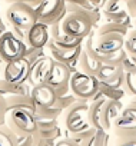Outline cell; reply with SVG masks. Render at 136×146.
<instances>
[{
  "instance_id": "cell-29",
  "label": "cell",
  "mask_w": 136,
  "mask_h": 146,
  "mask_svg": "<svg viewBox=\"0 0 136 146\" xmlns=\"http://www.w3.org/2000/svg\"><path fill=\"white\" fill-rule=\"evenodd\" d=\"M75 100H78V98L70 92V93H67V95H63V96H59V98H56V102H54V108H57L62 113L67 109V108H69Z\"/></svg>"
},
{
  "instance_id": "cell-14",
  "label": "cell",
  "mask_w": 136,
  "mask_h": 146,
  "mask_svg": "<svg viewBox=\"0 0 136 146\" xmlns=\"http://www.w3.org/2000/svg\"><path fill=\"white\" fill-rule=\"evenodd\" d=\"M30 98L33 100V105H34L36 110L37 109H47V108H52L54 105V102H56V92L47 83H42V85L32 86Z\"/></svg>"
},
{
  "instance_id": "cell-36",
  "label": "cell",
  "mask_w": 136,
  "mask_h": 146,
  "mask_svg": "<svg viewBox=\"0 0 136 146\" xmlns=\"http://www.w3.org/2000/svg\"><path fill=\"white\" fill-rule=\"evenodd\" d=\"M2 67H3V60L0 59V75H2Z\"/></svg>"
},
{
  "instance_id": "cell-39",
  "label": "cell",
  "mask_w": 136,
  "mask_h": 146,
  "mask_svg": "<svg viewBox=\"0 0 136 146\" xmlns=\"http://www.w3.org/2000/svg\"><path fill=\"white\" fill-rule=\"evenodd\" d=\"M6 2H10V0H6Z\"/></svg>"
},
{
  "instance_id": "cell-28",
  "label": "cell",
  "mask_w": 136,
  "mask_h": 146,
  "mask_svg": "<svg viewBox=\"0 0 136 146\" xmlns=\"http://www.w3.org/2000/svg\"><path fill=\"white\" fill-rule=\"evenodd\" d=\"M123 49L129 56H136V27L132 30H127L125 42H123Z\"/></svg>"
},
{
  "instance_id": "cell-31",
  "label": "cell",
  "mask_w": 136,
  "mask_h": 146,
  "mask_svg": "<svg viewBox=\"0 0 136 146\" xmlns=\"http://www.w3.org/2000/svg\"><path fill=\"white\" fill-rule=\"evenodd\" d=\"M43 54H46V53H44V47H43V49H40V47L26 46V50H25V57H26V59H27L30 63H33L36 59L42 57Z\"/></svg>"
},
{
  "instance_id": "cell-23",
  "label": "cell",
  "mask_w": 136,
  "mask_h": 146,
  "mask_svg": "<svg viewBox=\"0 0 136 146\" xmlns=\"http://www.w3.org/2000/svg\"><path fill=\"white\" fill-rule=\"evenodd\" d=\"M129 26H130V25H126V23H123V22L107 20L106 23H103V25L98 29L96 35H103V33H119V35L126 36V33H127V30H129Z\"/></svg>"
},
{
  "instance_id": "cell-5",
  "label": "cell",
  "mask_w": 136,
  "mask_h": 146,
  "mask_svg": "<svg viewBox=\"0 0 136 146\" xmlns=\"http://www.w3.org/2000/svg\"><path fill=\"white\" fill-rule=\"evenodd\" d=\"M69 88H70V92L78 99L89 100L98 92L99 80L93 75H88L85 72L75 70L70 75V79H69Z\"/></svg>"
},
{
  "instance_id": "cell-15",
  "label": "cell",
  "mask_w": 136,
  "mask_h": 146,
  "mask_svg": "<svg viewBox=\"0 0 136 146\" xmlns=\"http://www.w3.org/2000/svg\"><path fill=\"white\" fill-rule=\"evenodd\" d=\"M72 73L73 72L67 67L64 63H60L57 60H53L52 67H50V72H49L47 79H46L44 83H47L53 89H59V88L67 86V85H69V79H70Z\"/></svg>"
},
{
  "instance_id": "cell-17",
  "label": "cell",
  "mask_w": 136,
  "mask_h": 146,
  "mask_svg": "<svg viewBox=\"0 0 136 146\" xmlns=\"http://www.w3.org/2000/svg\"><path fill=\"white\" fill-rule=\"evenodd\" d=\"M100 9H102V12H103V15L107 20L123 22L126 25H130V22H132L130 17L127 16L123 0H106Z\"/></svg>"
},
{
  "instance_id": "cell-12",
  "label": "cell",
  "mask_w": 136,
  "mask_h": 146,
  "mask_svg": "<svg viewBox=\"0 0 136 146\" xmlns=\"http://www.w3.org/2000/svg\"><path fill=\"white\" fill-rule=\"evenodd\" d=\"M123 42L125 36L119 33H103V35H95L93 37V46L99 54H107L122 49Z\"/></svg>"
},
{
  "instance_id": "cell-3",
  "label": "cell",
  "mask_w": 136,
  "mask_h": 146,
  "mask_svg": "<svg viewBox=\"0 0 136 146\" xmlns=\"http://www.w3.org/2000/svg\"><path fill=\"white\" fill-rule=\"evenodd\" d=\"M88 109L89 105L86 100L78 99L64 110V127L69 135L79 133L92 127L88 119Z\"/></svg>"
},
{
  "instance_id": "cell-20",
  "label": "cell",
  "mask_w": 136,
  "mask_h": 146,
  "mask_svg": "<svg viewBox=\"0 0 136 146\" xmlns=\"http://www.w3.org/2000/svg\"><path fill=\"white\" fill-rule=\"evenodd\" d=\"M6 105H7V110L9 109H13V108H23V109H29L32 112H36V108L33 105V100L30 98V93L7 96L6 98Z\"/></svg>"
},
{
  "instance_id": "cell-34",
  "label": "cell",
  "mask_w": 136,
  "mask_h": 146,
  "mask_svg": "<svg viewBox=\"0 0 136 146\" xmlns=\"http://www.w3.org/2000/svg\"><path fill=\"white\" fill-rule=\"evenodd\" d=\"M25 3H27L29 6H32L33 9H36V7H37L40 3H42V0H26Z\"/></svg>"
},
{
  "instance_id": "cell-27",
  "label": "cell",
  "mask_w": 136,
  "mask_h": 146,
  "mask_svg": "<svg viewBox=\"0 0 136 146\" xmlns=\"http://www.w3.org/2000/svg\"><path fill=\"white\" fill-rule=\"evenodd\" d=\"M123 90L130 96H136V69L125 72L123 79Z\"/></svg>"
},
{
  "instance_id": "cell-21",
  "label": "cell",
  "mask_w": 136,
  "mask_h": 146,
  "mask_svg": "<svg viewBox=\"0 0 136 146\" xmlns=\"http://www.w3.org/2000/svg\"><path fill=\"white\" fill-rule=\"evenodd\" d=\"M125 90L122 88H110V86H106L103 83H99V88H98V92L95 93V96L92 99H99V98H103L106 100L109 99H117V100H122V98L125 96Z\"/></svg>"
},
{
  "instance_id": "cell-33",
  "label": "cell",
  "mask_w": 136,
  "mask_h": 146,
  "mask_svg": "<svg viewBox=\"0 0 136 146\" xmlns=\"http://www.w3.org/2000/svg\"><path fill=\"white\" fill-rule=\"evenodd\" d=\"M56 145L57 146H82L80 143H78L76 140H73L72 137H63V139H57L56 140Z\"/></svg>"
},
{
  "instance_id": "cell-8",
  "label": "cell",
  "mask_w": 136,
  "mask_h": 146,
  "mask_svg": "<svg viewBox=\"0 0 136 146\" xmlns=\"http://www.w3.org/2000/svg\"><path fill=\"white\" fill-rule=\"evenodd\" d=\"M29 72H30V62L25 56H22L19 59L6 62L3 67V79L15 85H23L27 82Z\"/></svg>"
},
{
  "instance_id": "cell-16",
  "label": "cell",
  "mask_w": 136,
  "mask_h": 146,
  "mask_svg": "<svg viewBox=\"0 0 136 146\" xmlns=\"http://www.w3.org/2000/svg\"><path fill=\"white\" fill-rule=\"evenodd\" d=\"M50 39V32H49V26L42 23V22H36L34 25H32L27 30H26V44L32 46V47H46L47 42Z\"/></svg>"
},
{
  "instance_id": "cell-40",
  "label": "cell",
  "mask_w": 136,
  "mask_h": 146,
  "mask_svg": "<svg viewBox=\"0 0 136 146\" xmlns=\"http://www.w3.org/2000/svg\"><path fill=\"white\" fill-rule=\"evenodd\" d=\"M2 33H3V32H0V35H2Z\"/></svg>"
},
{
  "instance_id": "cell-4",
  "label": "cell",
  "mask_w": 136,
  "mask_h": 146,
  "mask_svg": "<svg viewBox=\"0 0 136 146\" xmlns=\"http://www.w3.org/2000/svg\"><path fill=\"white\" fill-rule=\"evenodd\" d=\"M6 19L12 27H16L25 32L37 22L36 10L25 2H13L6 9Z\"/></svg>"
},
{
  "instance_id": "cell-38",
  "label": "cell",
  "mask_w": 136,
  "mask_h": 146,
  "mask_svg": "<svg viewBox=\"0 0 136 146\" xmlns=\"http://www.w3.org/2000/svg\"><path fill=\"white\" fill-rule=\"evenodd\" d=\"M49 146H57V145H56V143H53V145H49Z\"/></svg>"
},
{
  "instance_id": "cell-11",
  "label": "cell",
  "mask_w": 136,
  "mask_h": 146,
  "mask_svg": "<svg viewBox=\"0 0 136 146\" xmlns=\"http://www.w3.org/2000/svg\"><path fill=\"white\" fill-rule=\"evenodd\" d=\"M99 83H103L110 88H122L123 89V79H125V70L122 64H106L102 63L98 75Z\"/></svg>"
},
{
  "instance_id": "cell-2",
  "label": "cell",
  "mask_w": 136,
  "mask_h": 146,
  "mask_svg": "<svg viewBox=\"0 0 136 146\" xmlns=\"http://www.w3.org/2000/svg\"><path fill=\"white\" fill-rule=\"evenodd\" d=\"M5 125H7L17 136L32 135L37 127L34 112L23 108H13L6 112Z\"/></svg>"
},
{
  "instance_id": "cell-35",
  "label": "cell",
  "mask_w": 136,
  "mask_h": 146,
  "mask_svg": "<svg viewBox=\"0 0 136 146\" xmlns=\"http://www.w3.org/2000/svg\"><path fill=\"white\" fill-rule=\"evenodd\" d=\"M5 116H6V113L0 110V125H5Z\"/></svg>"
},
{
  "instance_id": "cell-19",
  "label": "cell",
  "mask_w": 136,
  "mask_h": 146,
  "mask_svg": "<svg viewBox=\"0 0 136 146\" xmlns=\"http://www.w3.org/2000/svg\"><path fill=\"white\" fill-rule=\"evenodd\" d=\"M49 32H50V40L57 46V47H63V49H72V47H76V46H80L83 43V39H79V37H73V36H69L66 35L62 29V25L60 22L59 23H54L52 26H49Z\"/></svg>"
},
{
  "instance_id": "cell-18",
  "label": "cell",
  "mask_w": 136,
  "mask_h": 146,
  "mask_svg": "<svg viewBox=\"0 0 136 146\" xmlns=\"http://www.w3.org/2000/svg\"><path fill=\"white\" fill-rule=\"evenodd\" d=\"M122 109H123V105H122L120 100H117V99L105 100V103L102 106V112H100V126H102V130L109 132L112 129L113 122L116 120V117L119 116Z\"/></svg>"
},
{
  "instance_id": "cell-9",
  "label": "cell",
  "mask_w": 136,
  "mask_h": 146,
  "mask_svg": "<svg viewBox=\"0 0 136 146\" xmlns=\"http://www.w3.org/2000/svg\"><path fill=\"white\" fill-rule=\"evenodd\" d=\"M112 127L115 130V135L136 133V96H133L129 105L120 110Z\"/></svg>"
},
{
  "instance_id": "cell-37",
  "label": "cell",
  "mask_w": 136,
  "mask_h": 146,
  "mask_svg": "<svg viewBox=\"0 0 136 146\" xmlns=\"http://www.w3.org/2000/svg\"><path fill=\"white\" fill-rule=\"evenodd\" d=\"M132 23H133V26H135V27H136V17H135V19H133V20H132Z\"/></svg>"
},
{
  "instance_id": "cell-25",
  "label": "cell",
  "mask_w": 136,
  "mask_h": 146,
  "mask_svg": "<svg viewBox=\"0 0 136 146\" xmlns=\"http://www.w3.org/2000/svg\"><path fill=\"white\" fill-rule=\"evenodd\" d=\"M110 137L106 130H96L88 140L82 143V146H109Z\"/></svg>"
},
{
  "instance_id": "cell-13",
  "label": "cell",
  "mask_w": 136,
  "mask_h": 146,
  "mask_svg": "<svg viewBox=\"0 0 136 146\" xmlns=\"http://www.w3.org/2000/svg\"><path fill=\"white\" fill-rule=\"evenodd\" d=\"M52 63H53V59L49 54H43L42 57H39L33 63H30V72H29L27 82L32 86L44 83L46 79H47L49 72H50Z\"/></svg>"
},
{
  "instance_id": "cell-24",
  "label": "cell",
  "mask_w": 136,
  "mask_h": 146,
  "mask_svg": "<svg viewBox=\"0 0 136 146\" xmlns=\"http://www.w3.org/2000/svg\"><path fill=\"white\" fill-rule=\"evenodd\" d=\"M126 56H127V53L123 47L113 52V53H107V54H99L98 53L99 60L102 63H106V64H122L123 60L126 59Z\"/></svg>"
},
{
  "instance_id": "cell-6",
  "label": "cell",
  "mask_w": 136,
  "mask_h": 146,
  "mask_svg": "<svg viewBox=\"0 0 136 146\" xmlns=\"http://www.w3.org/2000/svg\"><path fill=\"white\" fill-rule=\"evenodd\" d=\"M34 10L37 22H42L47 26L62 22L67 13L64 0H42V3Z\"/></svg>"
},
{
  "instance_id": "cell-1",
  "label": "cell",
  "mask_w": 136,
  "mask_h": 146,
  "mask_svg": "<svg viewBox=\"0 0 136 146\" xmlns=\"http://www.w3.org/2000/svg\"><path fill=\"white\" fill-rule=\"evenodd\" d=\"M99 20V12H69L60 22L62 29L66 35L85 39L93 25Z\"/></svg>"
},
{
  "instance_id": "cell-22",
  "label": "cell",
  "mask_w": 136,
  "mask_h": 146,
  "mask_svg": "<svg viewBox=\"0 0 136 146\" xmlns=\"http://www.w3.org/2000/svg\"><path fill=\"white\" fill-rule=\"evenodd\" d=\"M26 93H30L26 83L15 85V83L7 82L6 79H0V95L2 96L7 98V96H12V95H26Z\"/></svg>"
},
{
  "instance_id": "cell-7",
  "label": "cell",
  "mask_w": 136,
  "mask_h": 146,
  "mask_svg": "<svg viewBox=\"0 0 136 146\" xmlns=\"http://www.w3.org/2000/svg\"><path fill=\"white\" fill-rule=\"evenodd\" d=\"M26 43L19 39L13 32L6 30L0 35V59L3 60V63L19 59L25 56L26 50Z\"/></svg>"
},
{
  "instance_id": "cell-32",
  "label": "cell",
  "mask_w": 136,
  "mask_h": 146,
  "mask_svg": "<svg viewBox=\"0 0 136 146\" xmlns=\"http://www.w3.org/2000/svg\"><path fill=\"white\" fill-rule=\"evenodd\" d=\"M125 7H126L127 16L130 17V20H133L136 17V0H126Z\"/></svg>"
},
{
  "instance_id": "cell-41",
  "label": "cell",
  "mask_w": 136,
  "mask_h": 146,
  "mask_svg": "<svg viewBox=\"0 0 136 146\" xmlns=\"http://www.w3.org/2000/svg\"><path fill=\"white\" fill-rule=\"evenodd\" d=\"M103 2H106V0H103Z\"/></svg>"
},
{
  "instance_id": "cell-30",
  "label": "cell",
  "mask_w": 136,
  "mask_h": 146,
  "mask_svg": "<svg viewBox=\"0 0 136 146\" xmlns=\"http://www.w3.org/2000/svg\"><path fill=\"white\" fill-rule=\"evenodd\" d=\"M113 146H136V133L115 135Z\"/></svg>"
},
{
  "instance_id": "cell-26",
  "label": "cell",
  "mask_w": 136,
  "mask_h": 146,
  "mask_svg": "<svg viewBox=\"0 0 136 146\" xmlns=\"http://www.w3.org/2000/svg\"><path fill=\"white\" fill-rule=\"evenodd\" d=\"M0 146H17V135L7 125H0Z\"/></svg>"
},
{
  "instance_id": "cell-10",
  "label": "cell",
  "mask_w": 136,
  "mask_h": 146,
  "mask_svg": "<svg viewBox=\"0 0 136 146\" xmlns=\"http://www.w3.org/2000/svg\"><path fill=\"white\" fill-rule=\"evenodd\" d=\"M47 52L49 56L53 60H57L60 63H64L72 72H75L78 69V60H79V54L82 50V44L72 47V49H63V47H57L50 39L47 42Z\"/></svg>"
}]
</instances>
